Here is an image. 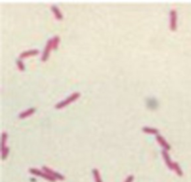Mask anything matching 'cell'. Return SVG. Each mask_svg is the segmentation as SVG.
Returning a JSON list of instances; mask_svg holds the SVG:
<instances>
[{
	"instance_id": "1",
	"label": "cell",
	"mask_w": 191,
	"mask_h": 182,
	"mask_svg": "<svg viewBox=\"0 0 191 182\" xmlns=\"http://www.w3.org/2000/svg\"><path fill=\"white\" fill-rule=\"evenodd\" d=\"M79 96H80V93H79V92H75V93H73V94L71 95V96H69L68 98H66L64 100L61 101V102H59V103H57V104L55 105V107H56L57 109L63 108V107H64V106H66V105H68L69 103H71L72 101H74L75 100H77Z\"/></svg>"
},
{
	"instance_id": "2",
	"label": "cell",
	"mask_w": 191,
	"mask_h": 182,
	"mask_svg": "<svg viewBox=\"0 0 191 182\" xmlns=\"http://www.w3.org/2000/svg\"><path fill=\"white\" fill-rule=\"evenodd\" d=\"M29 172H30V173H32V174H34V175H37V176H39V177H44V179H46L50 180V181H52V182H54V181L56 180L55 177H53L52 176L48 175V173H46V172H42V171L38 170V169H35V168H30V169H29Z\"/></svg>"
},
{
	"instance_id": "3",
	"label": "cell",
	"mask_w": 191,
	"mask_h": 182,
	"mask_svg": "<svg viewBox=\"0 0 191 182\" xmlns=\"http://www.w3.org/2000/svg\"><path fill=\"white\" fill-rule=\"evenodd\" d=\"M177 12L175 10H170V29L172 31H174L177 28Z\"/></svg>"
},
{
	"instance_id": "4",
	"label": "cell",
	"mask_w": 191,
	"mask_h": 182,
	"mask_svg": "<svg viewBox=\"0 0 191 182\" xmlns=\"http://www.w3.org/2000/svg\"><path fill=\"white\" fill-rule=\"evenodd\" d=\"M51 48H52V38L50 39L47 42V45H46L45 48H44V51H43V54H42V60L43 61H46L48 60Z\"/></svg>"
},
{
	"instance_id": "5",
	"label": "cell",
	"mask_w": 191,
	"mask_h": 182,
	"mask_svg": "<svg viewBox=\"0 0 191 182\" xmlns=\"http://www.w3.org/2000/svg\"><path fill=\"white\" fill-rule=\"evenodd\" d=\"M42 169H43L44 172L48 173V175L52 176L53 177H55V179H60V180H64V177L62 175V174H60V173H58V172L53 171V170L50 169V168L47 167V166H43Z\"/></svg>"
},
{
	"instance_id": "6",
	"label": "cell",
	"mask_w": 191,
	"mask_h": 182,
	"mask_svg": "<svg viewBox=\"0 0 191 182\" xmlns=\"http://www.w3.org/2000/svg\"><path fill=\"white\" fill-rule=\"evenodd\" d=\"M162 155L164 158V161H165L167 166L170 168V169H174V162H172V160L170 158V155H169L168 152L166 150H162Z\"/></svg>"
},
{
	"instance_id": "7",
	"label": "cell",
	"mask_w": 191,
	"mask_h": 182,
	"mask_svg": "<svg viewBox=\"0 0 191 182\" xmlns=\"http://www.w3.org/2000/svg\"><path fill=\"white\" fill-rule=\"evenodd\" d=\"M156 139H157V141L158 142L161 144L162 147L164 148V150H170L171 149V146H170V144H169L167 141H166V139H164V137H162L161 135L159 134H157L156 135Z\"/></svg>"
},
{
	"instance_id": "8",
	"label": "cell",
	"mask_w": 191,
	"mask_h": 182,
	"mask_svg": "<svg viewBox=\"0 0 191 182\" xmlns=\"http://www.w3.org/2000/svg\"><path fill=\"white\" fill-rule=\"evenodd\" d=\"M38 52H39L38 49H31V50L24 51L23 53H21L20 59H21V58H26V57H28V56H32V55H37Z\"/></svg>"
},
{
	"instance_id": "9",
	"label": "cell",
	"mask_w": 191,
	"mask_h": 182,
	"mask_svg": "<svg viewBox=\"0 0 191 182\" xmlns=\"http://www.w3.org/2000/svg\"><path fill=\"white\" fill-rule=\"evenodd\" d=\"M35 112V108H30V109H27L26 111H24V112L21 113L19 114V117L20 118H24V117H27L29 116L30 114H32Z\"/></svg>"
},
{
	"instance_id": "10",
	"label": "cell",
	"mask_w": 191,
	"mask_h": 182,
	"mask_svg": "<svg viewBox=\"0 0 191 182\" xmlns=\"http://www.w3.org/2000/svg\"><path fill=\"white\" fill-rule=\"evenodd\" d=\"M51 10H52L53 12H54V14H55V16H56L57 19H58V20H62V19H63V14H62V12L60 11V10L58 8V7L55 6V5H52V6H51Z\"/></svg>"
},
{
	"instance_id": "11",
	"label": "cell",
	"mask_w": 191,
	"mask_h": 182,
	"mask_svg": "<svg viewBox=\"0 0 191 182\" xmlns=\"http://www.w3.org/2000/svg\"><path fill=\"white\" fill-rule=\"evenodd\" d=\"M92 173H93V176H94L95 182H103V180H102V179H101L99 170L97 169V168H93V169H92Z\"/></svg>"
},
{
	"instance_id": "12",
	"label": "cell",
	"mask_w": 191,
	"mask_h": 182,
	"mask_svg": "<svg viewBox=\"0 0 191 182\" xmlns=\"http://www.w3.org/2000/svg\"><path fill=\"white\" fill-rule=\"evenodd\" d=\"M143 131L145 133H150V134H158V130L154 127L145 126V127H143Z\"/></svg>"
},
{
	"instance_id": "13",
	"label": "cell",
	"mask_w": 191,
	"mask_h": 182,
	"mask_svg": "<svg viewBox=\"0 0 191 182\" xmlns=\"http://www.w3.org/2000/svg\"><path fill=\"white\" fill-rule=\"evenodd\" d=\"M174 170H175L176 174L178 175L179 177H182V176H183V171H182L181 167L179 166L178 163L174 162Z\"/></svg>"
},
{
	"instance_id": "14",
	"label": "cell",
	"mask_w": 191,
	"mask_h": 182,
	"mask_svg": "<svg viewBox=\"0 0 191 182\" xmlns=\"http://www.w3.org/2000/svg\"><path fill=\"white\" fill-rule=\"evenodd\" d=\"M59 41H60V37L58 36V35H55V36L52 38V48L53 49H56L57 48Z\"/></svg>"
},
{
	"instance_id": "15",
	"label": "cell",
	"mask_w": 191,
	"mask_h": 182,
	"mask_svg": "<svg viewBox=\"0 0 191 182\" xmlns=\"http://www.w3.org/2000/svg\"><path fill=\"white\" fill-rule=\"evenodd\" d=\"M16 61H17V65H18V67H19V69L21 71H24V64L23 62V60H21V59H17Z\"/></svg>"
},
{
	"instance_id": "16",
	"label": "cell",
	"mask_w": 191,
	"mask_h": 182,
	"mask_svg": "<svg viewBox=\"0 0 191 182\" xmlns=\"http://www.w3.org/2000/svg\"><path fill=\"white\" fill-rule=\"evenodd\" d=\"M8 152H10V149H8V147L2 148V159L3 160L7 157V155L8 154Z\"/></svg>"
},
{
	"instance_id": "17",
	"label": "cell",
	"mask_w": 191,
	"mask_h": 182,
	"mask_svg": "<svg viewBox=\"0 0 191 182\" xmlns=\"http://www.w3.org/2000/svg\"><path fill=\"white\" fill-rule=\"evenodd\" d=\"M7 137H8L7 133H6V132H3V133H2V148H5V147H6L5 143H6Z\"/></svg>"
},
{
	"instance_id": "18",
	"label": "cell",
	"mask_w": 191,
	"mask_h": 182,
	"mask_svg": "<svg viewBox=\"0 0 191 182\" xmlns=\"http://www.w3.org/2000/svg\"><path fill=\"white\" fill-rule=\"evenodd\" d=\"M133 179H134V177H133V176H132V175H130V176H129L127 179H125V181H124V182H132Z\"/></svg>"
}]
</instances>
